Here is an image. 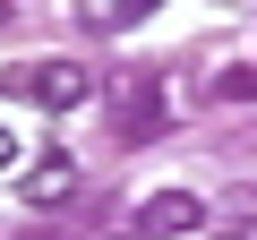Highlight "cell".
Returning <instances> with one entry per match:
<instances>
[{"instance_id":"3","label":"cell","mask_w":257,"mask_h":240,"mask_svg":"<svg viewBox=\"0 0 257 240\" xmlns=\"http://www.w3.org/2000/svg\"><path fill=\"white\" fill-rule=\"evenodd\" d=\"M197 223H206V197H197V189H155V197H138V214H128L138 240H180V231H197Z\"/></svg>"},{"instance_id":"5","label":"cell","mask_w":257,"mask_h":240,"mask_svg":"<svg viewBox=\"0 0 257 240\" xmlns=\"http://www.w3.org/2000/svg\"><path fill=\"white\" fill-rule=\"evenodd\" d=\"M128 18H138V9H111V0H94V9H86V26H94V35H111V26H128Z\"/></svg>"},{"instance_id":"2","label":"cell","mask_w":257,"mask_h":240,"mask_svg":"<svg viewBox=\"0 0 257 240\" xmlns=\"http://www.w3.org/2000/svg\"><path fill=\"white\" fill-rule=\"evenodd\" d=\"M9 86H18L26 103H43V111H77V103L94 94V77H86L77 60H26V69H18Z\"/></svg>"},{"instance_id":"8","label":"cell","mask_w":257,"mask_h":240,"mask_svg":"<svg viewBox=\"0 0 257 240\" xmlns=\"http://www.w3.org/2000/svg\"><path fill=\"white\" fill-rule=\"evenodd\" d=\"M223 240H248V231H223Z\"/></svg>"},{"instance_id":"6","label":"cell","mask_w":257,"mask_h":240,"mask_svg":"<svg viewBox=\"0 0 257 240\" xmlns=\"http://www.w3.org/2000/svg\"><path fill=\"white\" fill-rule=\"evenodd\" d=\"M214 94H231V103H240V94H257V69H223V77H214Z\"/></svg>"},{"instance_id":"4","label":"cell","mask_w":257,"mask_h":240,"mask_svg":"<svg viewBox=\"0 0 257 240\" xmlns=\"http://www.w3.org/2000/svg\"><path fill=\"white\" fill-rule=\"evenodd\" d=\"M69 197H77V163L69 155H43L26 172V206H69Z\"/></svg>"},{"instance_id":"7","label":"cell","mask_w":257,"mask_h":240,"mask_svg":"<svg viewBox=\"0 0 257 240\" xmlns=\"http://www.w3.org/2000/svg\"><path fill=\"white\" fill-rule=\"evenodd\" d=\"M0 163H18V138H9V129H0Z\"/></svg>"},{"instance_id":"1","label":"cell","mask_w":257,"mask_h":240,"mask_svg":"<svg viewBox=\"0 0 257 240\" xmlns=\"http://www.w3.org/2000/svg\"><path fill=\"white\" fill-rule=\"evenodd\" d=\"M172 129V86H163V69H120V86H111V138L120 146H155Z\"/></svg>"}]
</instances>
